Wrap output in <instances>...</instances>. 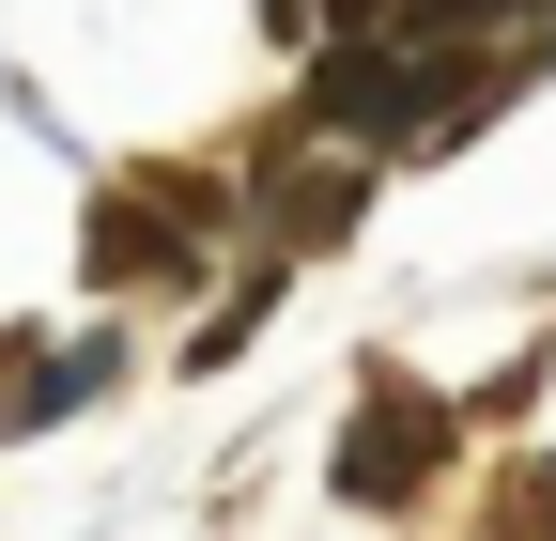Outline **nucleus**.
Here are the masks:
<instances>
[{
	"label": "nucleus",
	"instance_id": "obj_1",
	"mask_svg": "<svg viewBox=\"0 0 556 541\" xmlns=\"http://www.w3.org/2000/svg\"><path fill=\"white\" fill-rule=\"evenodd\" d=\"M417 449H448V418H417V402H371V418H356V449H340V480H356V495H402V480H417Z\"/></svg>",
	"mask_w": 556,
	"mask_h": 541
}]
</instances>
